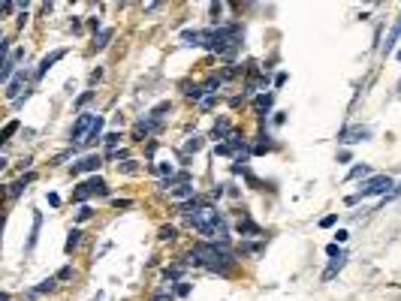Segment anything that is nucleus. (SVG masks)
Returning a JSON list of instances; mask_svg holds the SVG:
<instances>
[{
    "label": "nucleus",
    "instance_id": "16",
    "mask_svg": "<svg viewBox=\"0 0 401 301\" xmlns=\"http://www.w3.org/2000/svg\"><path fill=\"white\" fill-rule=\"evenodd\" d=\"M344 262H347V253H344V256H338V259H332V265H329V268H326V274H323V280H332V277H335V274H338V271L344 268Z\"/></svg>",
    "mask_w": 401,
    "mask_h": 301
},
{
    "label": "nucleus",
    "instance_id": "19",
    "mask_svg": "<svg viewBox=\"0 0 401 301\" xmlns=\"http://www.w3.org/2000/svg\"><path fill=\"white\" fill-rule=\"evenodd\" d=\"M184 268H187L184 262H181V265H169V268H163V277H166L169 283H175V280H178L181 274H184Z\"/></svg>",
    "mask_w": 401,
    "mask_h": 301
},
{
    "label": "nucleus",
    "instance_id": "17",
    "mask_svg": "<svg viewBox=\"0 0 401 301\" xmlns=\"http://www.w3.org/2000/svg\"><path fill=\"white\" fill-rule=\"evenodd\" d=\"M82 244V229H69V235H66V244H63V250L66 253H72V250H76Z\"/></svg>",
    "mask_w": 401,
    "mask_h": 301
},
{
    "label": "nucleus",
    "instance_id": "10",
    "mask_svg": "<svg viewBox=\"0 0 401 301\" xmlns=\"http://www.w3.org/2000/svg\"><path fill=\"white\" fill-rule=\"evenodd\" d=\"M33 178H36V175H33V172H27V175H21L18 181H12V184H9V190H6V196H9V199H18V196H21V190H24V187H27Z\"/></svg>",
    "mask_w": 401,
    "mask_h": 301
},
{
    "label": "nucleus",
    "instance_id": "42",
    "mask_svg": "<svg viewBox=\"0 0 401 301\" xmlns=\"http://www.w3.org/2000/svg\"><path fill=\"white\" fill-rule=\"evenodd\" d=\"M344 241H347V232H344V229H341V232H335V244H344Z\"/></svg>",
    "mask_w": 401,
    "mask_h": 301
},
{
    "label": "nucleus",
    "instance_id": "26",
    "mask_svg": "<svg viewBox=\"0 0 401 301\" xmlns=\"http://www.w3.org/2000/svg\"><path fill=\"white\" fill-rule=\"evenodd\" d=\"M118 142H121V133H109V136L103 139V145H106L109 150H115V148H118Z\"/></svg>",
    "mask_w": 401,
    "mask_h": 301
},
{
    "label": "nucleus",
    "instance_id": "35",
    "mask_svg": "<svg viewBox=\"0 0 401 301\" xmlns=\"http://www.w3.org/2000/svg\"><path fill=\"white\" fill-rule=\"evenodd\" d=\"M208 9H211V15H214V21H217V18H221V15H224V3H211Z\"/></svg>",
    "mask_w": 401,
    "mask_h": 301
},
{
    "label": "nucleus",
    "instance_id": "31",
    "mask_svg": "<svg viewBox=\"0 0 401 301\" xmlns=\"http://www.w3.org/2000/svg\"><path fill=\"white\" fill-rule=\"evenodd\" d=\"M151 301H172V292H169V289H160V292L151 295Z\"/></svg>",
    "mask_w": 401,
    "mask_h": 301
},
{
    "label": "nucleus",
    "instance_id": "46",
    "mask_svg": "<svg viewBox=\"0 0 401 301\" xmlns=\"http://www.w3.org/2000/svg\"><path fill=\"white\" fill-rule=\"evenodd\" d=\"M398 60H401V51H398Z\"/></svg>",
    "mask_w": 401,
    "mask_h": 301
},
{
    "label": "nucleus",
    "instance_id": "22",
    "mask_svg": "<svg viewBox=\"0 0 401 301\" xmlns=\"http://www.w3.org/2000/svg\"><path fill=\"white\" fill-rule=\"evenodd\" d=\"M272 100H275V94H260V97H257V102H253V105H257V111H260V115L272 108Z\"/></svg>",
    "mask_w": 401,
    "mask_h": 301
},
{
    "label": "nucleus",
    "instance_id": "13",
    "mask_svg": "<svg viewBox=\"0 0 401 301\" xmlns=\"http://www.w3.org/2000/svg\"><path fill=\"white\" fill-rule=\"evenodd\" d=\"M181 43L184 46H205V30H184L181 33Z\"/></svg>",
    "mask_w": 401,
    "mask_h": 301
},
{
    "label": "nucleus",
    "instance_id": "32",
    "mask_svg": "<svg viewBox=\"0 0 401 301\" xmlns=\"http://www.w3.org/2000/svg\"><path fill=\"white\" fill-rule=\"evenodd\" d=\"M326 253H329L332 259H338V256H344V250H341L338 244H329V247H326Z\"/></svg>",
    "mask_w": 401,
    "mask_h": 301
},
{
    "label": "nucleus",
    "instance_id": "44",
    "mask_svg": "<svg viewBox=\"0 0 401 301\" xmlns=\"http://www.w3.org/2000/svg\"><path fill=\"white\" fill-rule=\"evenodd\" d=\"M115 208H130V199H115Z\"/></svg>",
    "mask_w": 401,
    "mask_h": 301
},
{
    "label": "nucleus",
    "instance_id": "43",
    "mask_svg": "<svg viewBox=\"0 0 401 301\" xmlns=\"http://www.w3.org/2000/svg\"><path fill=\"white\" fill-rule=\"evenodd\" d=\"M121 169H124V172H136V163H133V160H127V163H124Z\"/></svg>",
    "mask_w": 401,
    "mask_h": 301
},
{
    "label": "nucleus",
    "instance_id": "41",
    "mask_svg": "<svg viewBox=\"0 0 401 301\" xmlns=\"http://www.w3.org/2000/svg\"><path fill=\"white\" fill-rule=\"evenodd\" d=\"M49 205L57 208V205H60V196H57V193H49Z\"/></svg>",
    "mask_w": 401,
    "mask_h": 301
},
{
    "label": "nucleus",
    "instance_id": "15",
    "mask_svg": "<svg viewBox=\"0 0 401 301\" xmlns=\"http://www.w3.org/2000/svg\"><path fill=\"white\" fill-rule=\"evenodd\" d=\"M40 226H43V214H40V211H33V229H30V238H27V250H33L36 235H40Z\"/></svg>",
    "mask_w": 401,
    "mask_h": 301
},
{
    "label": "nucleus",
    "instance_id": "6",
    "mask_svg": "<svg viewBox=\"0 0 401 301\" xmlns=\"http://www.w3.org/2000/svg\"><path fill=\"white\" fill-rule=\"evenodd\" d=\"M371 133L365 130V127H344L341 130V136H338V142H344V145H353V142H365Z\"/></svg>",
    "mask_w": 401,
    "mask_h": 301
},
{
    "label": "nucleus",
    "instance_id": "3",
    "mask_svg": "<svg viewBox=\"0 0 401 301\" xmlns=\"http://www.w3.org/2000/svg\"><path fill=\"white\" fill-rule=\"evenodd\" d=\"M88 196H109V184L103 178H88V181H82L76 190H72V199H76V202H85Z\"/></svg>",
    "mask_w": 401,
    "mask_h": 301
},
{
    "label": "nucleus",
    "instance_id": "25",
    "mask_svg": "<svg viewBox=\"0 0 401 301\" xmlns=\"http://www.w3.org/2000/svg\"><path fill=\"white\" fill-rule=\"evenodd\" d=\"M15 130H18V121H9V124L3 127V133H0V139H3V145H6V142L15 136Z\"/></svg>",
    "mask_w": 401,
    "mask_h": 301
},
{
    "label": "nucleus",
    "instance_id": "40",
    "mask_svg": "<svg viewBox=\"0 0 401 301\" xmlns=\"http://www.w3.org/2000/svg\"><path fill=\"white\" fill-rule=\"evenodd\" d=\"M100 79H103V69H100V66H97V69H94V72H91V85H97V82H100Z\"/></svg>",
    "mask_w": 401,
    "mask_h": 301
},
{
    "label": "nucleus",
    "instance_id": "24",
    "mask_svg": "<svg viewBox=\"0 0 401 301\" xmlns=\"http://www.w3.org/2000/svg\"><path fill=\"white\" fill-rule=\"evenodd\" d=\"M199 148H202V136H190V139L184 142V154H196Z\"/></svg>",
    "mask_w": 401,
    "mask_h": 301
},
{
    "label": "nucleus",
    "instance_id": "21",
    "mask_svg": "<svg viewBox=\"0 0 401 301\" xmlns=\"http://www.w3.org/2000/svg\"><path fill=\"white\" fill-rule=\"evenodd\" d=\"M184 94L190 97V100H205V85H184Z\"/></svg>",
    "mask_w": 401,
    "mask_h": 301
},
{
    "label": "nucleus",
    "instance_id": "14",
    "mask_svg": "<svg viewBox=\"0 0 401 301\" xmlns=\"http://www.w3.org/2000/svg\"><path fill=\"white\" fill-rule=\"evenodd\" d=\"M229 133H232V130H229V121L221 118V121L214 124V130H211V139H214V142H217V139H229Z\"/></svg>",
    "mask_w": 401,
    "mask_h": 301
},
{
    "label": "nucleus",
    "instance_id": "4",
    "mask_svg": "<svg viewBox=\"0 0 401 301\" xmlns=\"http://www.w3.org/2000/svg\"><path fill=\"white\" fill-rule=\"evenodd\" d=\"M190 220V226H193V229L196 232H208L211 229V226L217 223V220H221V211H217V208H211V205H205V208H199L193 217H187Z\"/></svg>",
    "mask_w": 401,
    "mask_h": 301
},
{
    "label": "nucleus",
    "instance_id": "34",
    "mask_svg": "<svg viewBox=\"0 0 401 301\" xmlns=\"http://www.w3.org/2000/svg\"><path fill=\"white\" fill-rule=\"evenodd\" d=\"M72 277V265H63L60 271H57V280H69Z\"/></svg>",
    "mask_w": 401,
    "mask_h": 301
},
{
    "label": "nucleus",
    "instance_id": "7",
    "mask_svg": "<svg viewBox=\"0 0 401 301\" xmlns=\"http://www.w3.org/2000/svg\"><path fill=\"white\" fill-rule=\"evenodd\" d=\"M24 85H27V69H18V72H15V79L6 85V97L15 102V100L21 97V88H24Z\"/></svg>",
    "mask_w": 401,
    "mask_h": 301
},
{
    "label": "nucleus",
    "instance_id": "2",
    "mask_svg": "<svg viewBox=\"0 0 401 301\" xmlns=\"http://www.w3.org/2000/svg\"><path fill=\"white\" fill-rule=\"evenodd\" d=\"M97 124H100V115H94V111H82L79 121L72 124V133H69L72 145H76V148L88 145V139H91V133H94V127H97Z\"/></svg>",
    "mask_w": 401,
    "mask_h": 301
},
{
    "label": "nucleus",
    "instance_id": "11",
    "mask_svg": "<svg viewBox=\"0 0 401 301\" xmlns=\"http://www.w3.org/2000/svg\"><path fill=\"white\" fill-rule=\"evenodd\" d=\"M199 208H205V199H202V196H193V199H187V202H181V205H178V214L193 217Z\"/></svg>",
    "mask_w": 401,
    "mask_h": 301
},
{
    "label": "nucleus",
    "instance_id": "5",
    "mask_svg": "<svg viewBox=\"0 0 401 301\" xmlns=\"http://www.w3.org/2000/svg\"><path fill=\"white\" fill-rule=\"evenodd\" d=\"M160 127H163V121H154V118H148V115H145V118H142V121L133 127V142H145L148 136H154Z\"/></svg>",
    "mask_w": 401,
    "mask_h": 301
},
{
    "label": "nucleus",
    "instance_id": "45",
    "mask_svg": "<svg viewBox=\"0 0 401 301\" xmlns=\"http://www.w3.org/2000/svg\"><path fill=\"white\" fill-rule=\"evenodd\" d=\"M395 196H401V184H398V187H392V193H389L386 199H395Z\"/></svg>",
    "mask_w": 401,
    "mask_h": 301
},
{
    "label": "nucleus",
    "instance_id": "1",
    "mask_svg": "<svg viewBox=\"0 0 401 301\" xmlns=\"http://www.w3.org/2000/svg\"><path fill=\"white\" fill-rule=\"evenodd\" d=\"M392 187H395V184H392V178H389V175H374V178H368L365 184H362V187H359V193H356V196H350L347 202L353 205V202L365 199V196H389V193H392Z\"/></svg>",
    "mask_w": 401,
    "mask_h": 301
},
{
    "label": "nucleus",
    "instance_id": "27",
    "mask_svg": "<svg viewBox=\"0 0 401 301\" xmlns=\"http://www.w3.org/2000/svg\"><path fill=\"white\" fill-rule=\"evenodd\" d=\"M365 175H368V166H365V163H362V166H353V169H350V175H347V181H353V178H365Z\"/></svg>",
    "mask_w": 401,
    "mask_h": 301
},
{
    "label": "nucleus",
    "instance_id": "23",
    "mask_svg": "<svg viewBox=\"0 0 401 301\" xmlns=\"http://www.w3.org/2000/svg\"><path fill=\"white\" fill-rule=\"evenodd\" d=\"M112 27H106V30H100V36H97V40H94V49H106L109 46V40H112Z\"/></svg>",
    "mask_w": 401,
    "mask_h": 301
},
{
    "label": "nucleus",
    "instance_id": "36",
    "mask_svg": "<svg viewBox=\"0 0 401 301\" xmlns=\"http://www.w3.org/2000/svg\"><path fill=\"white\" fill-rule=\"evenodd\" d=\"M335 220H338V217H335V214H329V217H323V220H320V226H323V229H329V226H335Z\"/></svg>",
    "mask_w": 401,
    "mask_h": 301
},
{
    "label": "nucleus",
    "instance_id": "39",
    "mask_svg": "<svg viewBox=\"0 0 401 301\" xmlns=\"http://www.w3.org/2000/svg\"><path fill=\"white\" fill-rule=\"evenodd\" d=\"M214 102H217V97H214V94H211V97H205V100H202V102H199V105H202V108H211V105H214Z\"/></svg>",
    "mask_w": 401,
    "mask_h": 301
},
{
    "label": "nucleus",
    "instance_id": "30",
    "mask_svg": "<svg viewBox=\"0 0 401 301\" xmlns=\"http://www.w3.org/2000/svg\"><path fill=\"white\" fill-rule=\"evenodd\" d=\"M109 157H112V160H130V154H127L124 148H115V150H109Z\"/></svg>",
    "mask_w": 401,
    "mask_h": 301
},
{
    "label": "nucleus",
    "instance_id": "9",
    "mask_svg": "<svg viewBox=\"0 0 401 301\" xmlns=\"http://www.w3.org/2000/svg\"><path fill=\"white\" fill-rule=\"evenodd\" d=\"M63 54H66V49H57V51L46 54V57L40 60V66H36V79H43V75H46V72H49V69H52V66H55V63H57Z\"/></svg>",
    "mask_w": 401,
    "mask_h": 301
},
{
    "label": "nucleus",
    "instance_id": "37",
    "mask_svg": "<svg viewBox=\"0 0 401 301\" xmlns=\"http://www.w3.org/2000/svg\"><path fill=\"white\" fill-rule=\"evenodd\" d=\"M91 217H94V208H88V205H85V208L79 211V220L85 223V220H91Z\"/></svg>",
    "mask_w": 401,
    "mask_h": 301
},
{
    "label": "nucleus",
    "instance_id": "29",
    "mask_svg": "<svg viewBox=\"0 0 401 301\" xmlns=\"http://www.w3.org/2000/svg\"><path fill=\"white\" fill-rule=\"evenodd\" d=\"M160 241H172L175 238V226H160V235H157Z\"/></svg>",
    "mask_w": 401,
    "mask_h": 301
},
{
    "label": "nucleus",
    "instance_id": "33",
    "mask_svg": "<svg viewBox=\"0 0 401 301\" xmlns=\"http://www.w3.org/2000/svg\"><path fill=\"white\" fill-rule=\"evenodd\" d=\"M91 100H94V91H85V94H82V97L76 100V105L82 108V105H85V102H91Z\"/></svg>",
    "mask_w": 401,
    "mask_h": 301
},
{
    "label": "nucleus",
    "instance_id": "28",
    "mask_svg": "<svg viewBox=\"0 0 401 301\" xmlns=\"http://www.w3.org/2000/svg\"><path fill=\"white\" fill-rule=\"evenodd\" d=\"M55 283H57V277H49V280H43L40 286H36L33 292H36V295H40V292H52V289H55Z\"/></svg>",
    "mask_w": 401,
    "mask_h": 301
},
{
    "label": "nucleus",
    "instance_id": "20",
    "mask_svg": "<svg viewBox=\"0 0 401 301\" xmlns=\"http://www.w3.org/2000/svg\"><path fill=\"white\" fill-rule=\"evenodd\" d=\"M196 190H193V184H181L178 190H172V199H193Z\"/></svg>",
    "mask_w": 401,
    "mask_h": 301
},
{
    "label": "nucleus",
    "instance_id": "38",
    "mask_svg": "<svg viewBox=\"0 0 401 301\" xmlns=\"http://www.w3.org/2000/svg\"><path fill=\"white\" fill-rule=\"evenodd\" d=\"M175 295H178V298H184V295H190V283H181V286L175 289Z\"/></svg>",
    "mask_w": 401,
    "mask_h": 301
},
{
    "label": "nucleus",
    "instance_id": "12",
    "mask_svg": "<svg viewBox=\"0 0 401 301\" xmlns=\"http://www.w3.org/2000/svg\"><path fill=\"white\" fill-rule=\"evenodd\" d=\"M235 229H238V235L241 238H253V235H263V229H260V226L257 223H253V220H238V226H235Z\"/></svg>",
    "mask_w": 401,
    "mask_h": 301
},
{
    "label": "nucleus",
    "instance_id": "18",
    "mask_svg": "<svg viewBox=\"0 0 401 301\" xmlns=\"http://www.w3.org/2000/svg\"><path fill=\"white\" fill-rule=\"evenodd\" d=\"M166 111H172V102L169 100H163V102H157L151 111H148V118H154V121H163V115H166Z\"/></svg>",
    "mask_w": 401,
    "mask_h": 301
},
{
    "label": "nucleus",
    "instance_id": "8",
    "mask_svg": "<svg viewBox=\"0 0 401 301\" xmlns=\"http://www.w3.org/2000/svg\"><path fill=\"white\" fill-rule=\"evenodd\" d=\"M103 166V157L100 154H91V157H85V160H79L76 166H72V175H82V172H97Z\"/></svg>",
    "mask_w": 401,
    "mask_h": 301
}]
</instances>
